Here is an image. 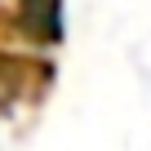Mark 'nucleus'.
<instances>
[{"mask_svg":"<svg viewBox=\"0 0 151 151\" xmlns=\"http://www.w3.org/2000/svg\"><path fill=\"white\" fill-rule=\"evenodd\" d=\"M22 9H27V22H31L40 36H49V40H58V36H62V22H58V0H22Z\"/></svg>","mask_w":151,"mask_h":151,"instance_id":"obj_1","label":"nucleus"}]
</instances>
